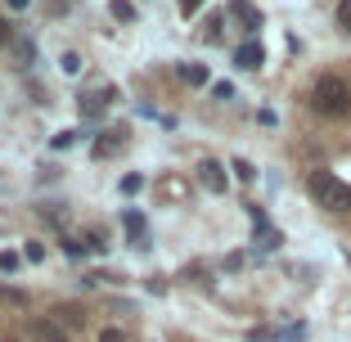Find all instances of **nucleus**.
I'll list each match as a JSON object with an SVG mask.
<instances>
[{"label": "nucleus", "mask_w": 351, "mask_h": 342, "mask_svg": "<svg viewBox=\"0 0 351 342\" xmlns=\"http://www.w3.org/2000/svg\"><path fill=\"white\" fill-rule=\"evenodd\" d=\"M311 108L320 117H351V82H342V77H333V73L315 77V86H311Z\"/></svg>", "instance_id": "obj_1"}, {"label": "nucleus", "mask_w": 351, "mask_h": 342, "mask_svg": "<svg viewBox=\"0 0 351 342\" xmlns=\"http://www.w3.org/2000/svg\"><path fill=\"white\" fill-rule=\"evenodd\" d=\"M306 189H311V198H315V208H324V212H347L351 208V185L338 180L333 171H311Z\"/></svg>", "instance_id": "obj_2"}, {"label": "nucleus", "mask_w": 351, "mask_h": 342, "mask_svg": "<svg viewBox=\"0 0 351 342\" xmlns=\"http://www.w3.org/2000/svg\"><path fill=\"white\" fill-rule=\"evenodd\" d=\"M198 185H203L207 194H226V189H230L226 167H221V162H212V158H207V162H198Z\"/></svg>", "instance_id": "obj_3"}, {"label": "nucleus", "mask_w": 351, "mask_h": 342, "mask_svg": "<svg viewBox=\"0 0 351 342\" xmlns=\"http://www.w3.org/2000/svg\"><path fill=\"white\" fill-rule=\"evenodd\" d=\"M234 63H239V68H248V73H257L261 63H266V50H261L257 41H243V45L234 50Z\"/></svg>", "instance_id": "obj_4"}, {"label": "nucleus", "mask_w": 351, "mask_h": 342, "mask_svg": "<svg viewBox=\"0 0 351 342\" xmlns=\"http://www.w3.org/2000/svg\"><path fill=\"white\" fill-rule=\"evenodd\" d=\"M230 14H234V19L243 23L248 32L261 27V10H257V5H248V0H230Z\"/></svg>", "instance_id": "obj_5"}, {"label": "nucleus", "mask_w": 351, "mask_h": 342, "mask_svg": "<svg viewBox=\"0 0 351 342\" xmlns=\"http://www.w3.org/2000/svg\"><path fill=\"white\" fill-rule=\"evenodd\" d=\"M122 225H126V234L135 239V248H145V217H140V212H122Z\"/></svg>", "instance_id": "obj_6"}, {"label": "nucleus", "mask_w": 351, "mask_h": 342, "mask_svg": "<svg viewBox=\"0 0 351 342\" xmlns=\"http://www.w3.org/2000/svg\"><path fill=\"white\" fill-rule=\"evenodd\" d=\"M122 135H126V131H104V140H95V158L117 154V149H122Z\"/></svg>", "instance_id": "obj_7"}, {"label": "nucleus", "mask_w": 351, "mask_h": 342, "mask_svg": "<svg viewBox=\"0 0 351 342\" xmlns=\"http://www.w3.org/2000/svg\"><path fill=\"white\" fill-rule=\"evenodd\" d=\"M108 99H113V90H99V95H82V113H86V117H99Z\"/></svg>", "instance_id": "obj_8"}, {"label": "nucleus", "mask_w": 351, "mask_h": 342, "mask_svg": "<svg viewBox=\"0 0 351 342\" xmlns=\"http://www.w3.org/2000/svg\"><path fill=\"white\" fill-rule=\"evenodd\" d=\"M36 338L41 342H68V333H63L54 320H36Z\"/></svg>", "instance_id": "obj_9"}, {"label": "nucleus", "mask_w": 351, "mask_h": 342, "mask_svg": "<svg viewBox=\"0 0 351 342\" xmlns=\"http://www.w3.org/2000/svg\"><path fill=\"white\" fill-rule=\"evenodd\" d=\"M180 82H189V86H207V68H203V63H185V68H180Z\"/></svg>", "instance_id": "obj_10"}, {"label": "nucleus", "mask_w": 351, "mask_h": 342, "mask_svg": "<svg viewBox=\"0 0 351 342\" xmlns=\"http://www.w3.org/2000/svg\"><path fill=\"white\" fill-rule=\"evenodd\" d=\"M14 59H19V68H32V63H36V50H32V41H14Z\"/></svg>", "instance_id": "obj_11"}, {"label": "nucleus", "mask_w": 351, "mask_h": 342, "mask_svg": "<svg viewBox=\"0 0 351 342\" xmlns=\"http://www.w3.org/2000/svg\"><path fill=\"white\" fill-rule=\"evenodd\" d=\"M108 10H113V19H122V23H131V19H135V5H131V0H113Z\"/></svg>", "instance_id": "obj_12"}, {"label": "nucleus", "mask_w": 351, "mask_h": 342, "mask_svg": "<svg viewBox=\"0 0 351 342\" xmlns=\"http://www.w3.org/2000/svg\"><path fill=\"white\" fill-rule=\"evenodd\" d=\"M234 176H239V180H257V167L243 162V158H234Z\"/></svg>", "instance_id": "obj_13"}, {"label": "nucleus", "mask_w": 351, "mask_h": 342, "mask_svg": "<svg viewBox=\"0 0 351 342\" xmlns=\"http://www.w3.org/2000/svg\"><path fill=\"white\" fill-rule=\"evenodd\" d=\"M23 257H27L32 266H36V261H45V243H36V239H32L27 248H23Z\"/></svg>", "instance_id": "obj_14"}, {"label": "nucleus", "mask_w": 351, "mask_h": 342, "mask_svg": "<svg viewBox=\"0 0 351 342\" xmlns=\"http://www.w3.org/2000/svg\"><path fill=\"white\" fill-rule=\"evenodd\" d=\"M257 243H261V248H279V243H284V239H279L275 230H257Z\"/></svg>", "instance_id": "obj_15"}, {"label": "nucleus", "mask_w": 351, "mask_h": 342, "mask_svg": "<svg viewBox=\"0 0 351 342\" xmlns=\"http://www.w3.org/2000/svg\"><path fill=\"white\" fill-rule=\"evenodd\" d=\"M63 73H68V77L82 73V54H63Z\"/></svg>", "instance_id": "obj_16"}, {"label": "nucleus", "mask_w": 351, "mask_h": 342, "mask_svg": "<svg viewBox=\"0 0 351 342\" xmlns=\"http://www.w3.org/2000/svg\"><path fill=\"white\" fill-rule=\"evenodd\" d=\"M14 270H19V257L14 252H0V275H14Z\"/></svg>", "instance_id": "obj_17"}, {"label": "nucleus", "mask_w": 351, "mask_h": 342, "mask_svg": "<svg viewBox=\"0 0 351 342\" xmlns=\"http://www.w3.org/2000/svg\"><path fill=\"white\" fill-rule=\"evenodd\" d=\"M212 95H217V99H234V86H230V82H217V86H212Z\"/></svg>", "instance_id": "obj_18"}, {"label": "nucleus", "mask_w": 351, "mask_h": 342, "mask_svg": "<svg viewBox=\"0 0 351 342\" xmlns=\"http://www.w3.org/2000/svg\"><path fill=\"white\" fill-rule=\"evenodd\" d=\"M338 23L351 32V0H342V5H338Z\"/></svg>", "instance_id": "obj_19"}, {"label": "nucleus", "mask_w": 351, "mask_h": 342, "mask_svg": "<svg viewBox=\"0 0 351 342\" xmlns=\"http://www.w3.org/2000/svg\"><path fill=\"white\" fill-rule=\"evenodd\" d=\"M73 140H77V131H59V135H54V149H68Z\"/></svg>", "instance_id": "obj_20"}, {"label": "nucleus", "mask_w": 351, "mask_h": 342, "mask_svg": "<svg viewBox=\"0 0 351 342\" xmlns=\"http://www.w3.org/2000/svg\"><path fill=\"white\" fill-rule=\"evenodd\" d=\"M0 45H14V27L5 19H0Z\"/></svg>", "instance_id": "obj_21"}, {"label": "nucleus", "mask_w": 351, "mask_h": 342, "mask_svg": "<svg viewBox=\"0 0 351 342\" xmlns=\"http://www.w3.org/2000/svg\"><path fill=\"white\" fill-rule=\"evenodd\" d=\"M140 185H145V180H140V176H126V180H122V194H135V189H140Z\"/></svg>", "instance_id": "obj_22"}, {"label": "nucleus", "mask_w": 351, "mask_h": 342, "mask_svg": "<svg viewBox=\"0 0 351 342\" xmlns=\"http://www.w3.org/2000/svg\"><path fill=\"white\" fill-rule=\"evenodd\" d=\"M99 342H126V338H122L117 329H104V333H99Z\"/></svg>", "instance_id": "obj_23"}, {"label": "nucleus", "mask_w": 351, "mask_h": 342, "mask_svg": "<svg viewBox=\"0 0 351 342\" xmlns=\"http://www.w3.org/2000/svg\"><path fill=\"white\" fill-rule=\"evenodd\" d=\"M198 5L203 0H180V14H198Z\"/></svg>", "instance_id": "obj_24"}, {"label": "nucleus", "mask_w": 351, "mask_h": 342, "mask_svg": "<svg viewBox=\"0 0 351 342\" xmlns=\"http://www.w3.org/2000/svg\"><path fill=\"white\" fill-rule=\"evenodd\" d=\"M10 10H27V0H10Z\"/></svg>", "instance_id": "obj_25"}]
</instances>
